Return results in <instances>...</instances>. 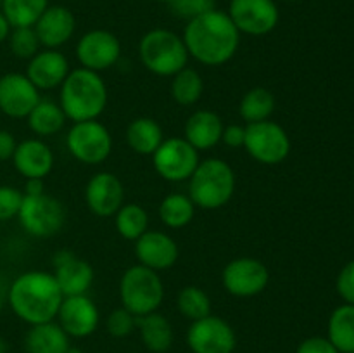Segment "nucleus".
<instances>
[{
	"mask_svg": "<svg viewBox=\"0 0 354 353\" xmlns=\"http://www.w3.org/2000/svg\"><path fill=\"white\" fill-rule=\"evenodd\" d=\"M182 38L190 57L204 66L227 64L241 45V31L220 9L187 21Z\"/></svg>",
	"mask_w": 354,
	"mask_h": 353,
	"instance_id": "f257e3e1",
	"label": "nucleus"
},
{
	"mask_svg": "<svg viewBox=\"0 0 354 353\" xmlns=\"http://www.w3.org/2000/svg\"><path fill=\"white\" fill-rule=\"evenodd\" d=\"M64 294L55 282L54 273L28 270L12 280L7 293L10 310L28 325L55 320Z\"/></svg>",
	"mask_w": 354,
	"mask_h": 353,
	"instance_id": "f03ea898",
	"label": "nucleus"
},
{
	"mask_svg": "<svg viewBox=\"0 0 354 353\" xmlns=\"http://www.w3.org/2000/svg\"><path fill=\"white\" fill-rule=\"evenodd\" d=\"M107 85L100 73L85 68L69 71L59 87V106L73 123L97 120L107 107Z\"/></svg>",
	"mask_w": 354,
	"mask_h": 353,
	"instance_id": "7ed1b4c3",
	"label": "nucleus"
},
{
	"mask_svg": "<svg viewBox=\"0 0 354 353\" xmlns=\"http://www.w3.org/2000/svg\"><path fill=\"white\" fill-rule=\"evenodd\" d=\"M235 192V172L225 159H201L189 179V197L201 210H220Z\"/></svg>",
	"mask_w": 354,
	"mask_h": 353,
	"instance_id": "20e7f679",
	"label": "nucleus"
},
{
	"mask_svg": "<svg viewBox=\"0 0 354 353\" xmlns=\"http://www.w3.org/2000/svg\"><path fill=\"white\" fill-rule=\"evenodd\" d=\"M138 57L152 75L171 78L189 66L190 55L182 35L166 28H154L140 38Z\"/></svg>",
	"mask_w": 354,
	"mask_h": 353,
	"instance_id": "39448f33",
	"label": "nucleus"
},
{
	"mask_svg": "<svg viewBox=\"0 0 354 353\" xmlns=\"http://www.w3.org/2000/svg\"><path fill=\"white\" fill-rule=\"evenodd\" d=\"M121 307L127 308L135 317L158 311L165 300V282L156 270L147 266L131 265L124 270L120 280Z\"/></svg>",
	"mask_w": 354,
	"mask_h": 353,
	"instance_id": "423d86ee",
	"label": "nucleus"
},
{
	"mask_svg": "<svg viewBox=\"0 0 354 353\" xmlns=\"http://www.w3.org/2000/svg\"><path fill=\"white\" fill-rule=\"evenodd\" d=\"M244 149L261 165H280L290 154V137L286 128L277 121H258L245 125Z\"/></svg>",
	"mask_w": 354,
	"mask_h": 353,
	"instance_id": "0eeeda50",
	"label": "nucleus"
},
{
	"mask_svg": "<svg viewBox=\"0 0 354 353\" xmlns=\"http://www.w3.org/2000/svg\"><path fill=\"white\" fill-rule=\"evenodd\" d=\"M66 147L76 161L100 165L113 152V135L100 121H78L66 134Z\"/></svg>",
	"mask_w": 354,
	"mask_h": 353,
	"instance_id": "6e6552de",
	"label": "nucleus"
},
{
	"mask_svg": "<svg viewBox=\"0 0 354 353\" xmlns=\"http://www.w3.org/2000/svg\"><path fill=\"white\" fill-rule=\"evenodd\" d=\"M21 227L33 237H52L66 224V210L57 197L50 194L24 196L17 213Z\"/></svg>",
	"mask_w": 354,
	"mask_h": 353,
	"instance_id": "1a4fd4ad",
	"label": "nucleus"
},
{
	"mask_svg": "<svg viewBox=\"0 0 354 353\" xmlns=\"http://www.w3.org/2000/svg\"><path fill=\"white\" fill-rule=\"evenodd\" d=\"M199 151L183 137H169L152 154L156 173L166 182H185L199 165Z\"/></svg>",
	"mask_w": 354,
	"mask_h": 353,
	"instance_id": "9d476101",
	"label": "nucleus"
},
{
	"mask_svg": "<svg viewBox=\"0 0 354 353\" xmlns=\"http://www.w3.org/2000/svg\"><path fill=\"white\" fill-rule=\"evenodd\" d=\"M270 282L268 266L252 256H241L225 265L221 284L235 298H252L261 294Z\"/></svg>",
	"mask_w": 354,
	"mask_h": 353,
	"instance_id": "9b49d317",
	"label": "nucleus"
},
{
	"mask_svg": "<svg viewBox=\"0 0 354 353\" xmlns=\"http://www.w3.org/2000/svg\"><path fill=\"white\" fill-rule=\"evenodd\" d=\"M185 341L192 353H234L237 336L225 318L209 314L190 322Z\"/></svg>",
	"mask_w": 354,
	"mask_h": 353,
	"instance_id": "f8f14e48",
	"label": "nucleus"
},
{
	"mask_svg": "<svg viewBox=\"0 0 354 353\" xmlns=\"http://www.w3.org/2000/svg\"><path fill=\"white\" fill-rule=\"evenodd\" d=\"M227 12L241 35L249 37L272 33L280 21L275 0H230Z\"/></svg>",
	"mask_w": 354,
	"mask_h": 353,
	"instance_id": "ddd939ff",
	"label": "nucleus"
},
{
	"mask_svg": "<svg viewBox=\"0 0 354 353\" xmlns=\"http://www.w3.org/2000/svg\"><path fill=\"white\" fill-rule=\"evenodd\" d=\"M121 57V42L113 31L90 30L80 37L76 44V59L80 68L102 73L113 68Z\"/></svg>",
	"mask_w": 354,
	"mask_h": 353,
	"instance_id": "4468645a",
	"label": "nucleus"
},
{
	"mask_svg": "<svg viewBox=\"0 0 354 353\" xmlns=\"http://www.w3.org/2000/svg\"><path fill=\"white\" fill-rule=\"evenodd\" d=\"M55 322L64 329L69 338L83 339L97 331L100 322V311L95 301L88 294L64 296L59 307Z\"/></svg>",
	"mask_w": 354,
	"mask_h": 353,
	"instance_id": "2eb2a0df",
	"label": "nucleus"
},
{
	"mask_svg": "<svg viewBox=\"0 0 354 353\" xmlns=\"http://www.w3.org/2000/svg\"><path fill=\"white\" fill-rule=\"evenodd\" d=\"M40 99V90L24 73H6L0 76V111L6 116L24 120Z\"/></svg>",
	"mask_w": 354,
	"mask_h": 353,
	"instance_id": "dca6fc26",
	"label": "nucleus"
},
{
	"mask_svg": "<svg viewBox=\"0 0 354 353\" xmlns=\"http://www.w3.org/2000/svg\"><path fill=\"white\" fill-rule=\"evenodd\" d=\"M52 263H54L55 282L64 296H80L88 293L95 273L93 266L86 260L78 258L75 253L61 249L52 256Z\"/></svg>",
	"mask_w": 354,
	"mask_h": 353,
	"instance_id": "f3484780",
	"label": "nucleus"
},
{
	"mask_svg": "<svg viewBox=\"0 0 354 353\" xmlns=\"http://www.w3.org/2000/svg\"><path fill=\"white\" fill-rule=\"evenodd\" d=\"M85 203L95 217H114L124 204L123 183L111 172L95 173L85 187Z\"/></svg>",
	"mask_w": 354,
	"mask_h": 353,
	"instance_id": "a211bd4d",
	"label": "nucleus"
},
{
	"mask_svg": "<svg viewBox=\"0 0 354 353\" xmlns=\"http://www.w3.org/2000/svg\"><path fill=\"white\" fill-rule=\"evenodd\" d=\"M135 255L140 265L162 272L175 265L180 249L175 239L166 232L147 230L135 241Z\"/></svg>",
	"mask_w": 354,
	"mask_h": 353,
	"instance_id": "6ab92c4d",
	"label": "nucleus"
},
{
	"mask_svg": "<svg viewBox=\"0 0 354 353\" xmlns=\"http://www.w3.org/2000/svg\"><path fill=\"white\" fill-rule=\"evenodd\" d=\"M69 71L68 57L59 48H41L28 61L24 75L41 92L61 87Z\"/></svg>",
	"mask_w": 354,
	"mask_h": 353,
	"instance_id": "aec40b11",
	"label": "nucleus"
},
{
	"mask_svg": "<svg viewBox=\"0 0 354 353\" xmlns=\"http://www.w3.org/2000/svg\"><path fill=\"white\" fill-rule=\"evenodd\" d=\"M54 152L41 138H26L17 142L12 154L14 168L24 179H45L54 168Z\"/></svg>",
	"mask_w": 354,
	"mask_h": 353,
	"instance_id": "412c9836",
	"label": "nucleus"
},
{
	"mask_svg": "<svg viewBox=\"0 0 354 353\" xmlns=\"http://www.w3.org/2000/svg\"><path fill=\"white\" fill-rule=\"evenodd\" d=\"M33 28L37 31L41 47L61 48L75 35V14L64 6H48Z\"/></svg>",
	"mask_w": 354,
	"mask_h": 353,
	"instance_id": "4be33fe9",
	"label": "nucleus"
},
{
	"mask_svg": "<svg viewBox=\"0 0 354 353\" xmlns=\"http://www.w3.org/2000/svg\"><path fill=\"white\" fill-rule=\"evenodd\" d=\"M223 120L218 113L211 109L194 111L185 121L183 127V138L197 151H211L221 144V134H223Z\"/></svg>",
	"mask_w": 354,
	"mask_h": 353,
	"instance_id": "5701e85b",
	"label": "nucleus"
},
{
	"mask_svg": "<svg viewBox=\"0 0 354 353\" xmlns=\"http://www.w3.org/2000/svg\"><path fill=\"white\" fill-rule=\"evenodd\" d=\"M69 336L55 320L30 325L24 336L26 353H66L71 346Z\"/></svg>",
	"mask_w": 354,
	"mask_h": 353,
	"instance_id": "b1692460",
	"label": "nucleus"
},
{
	"mask_svg": "<svg viewBox=\"0 0 354 353\" xmlns=\"http://www.w3.org/2000/svg\"><path fill=\"white\" fill-rule=\"evenodd\" d=\"M137 327L145 348L152 353H165L173 345L171 322L159 311L137 317Z\"/></svg>",
	"mask_w": 354,
	"mask_h": 353,
	"instance_id": "393cba45",
	"label": "nucleus"
},
{
	"mask_svg": "<svg viewBox=\"0 0 354 353\" xmlns=\"http://www.w3.org/2000/svg\"><path fill=\"white\" fill-rule=\"evenodd\" d=\"M165 141L162 128L154 118H135L127 128V144L140 156H152Z\"/></svg>",
	"mask_w": 354,
	"mask_h": 353,
	"instance_id": "a878e982",
	"label": "nucleus"
},
{
	"mask_svg": "<svg viewBox=\"0 0 354 353\" xmlns=\"http://www.w3.org/2000/svg\"><path fill=\"white\" fill-rule=\"evenodd\" d=\"M28 127L30 130L37 135L38 138L41 137H52V135L59 134L66 125V114L59 102L48 99H40V102L33 107L30 114H28Z\"/></svg>",
	"mask_w": 354,
	"mask_h": 353,
	"instance_id": "bb28decb",
	"label": "nucleus"
},
{
	"mask_svg": "<svg viewBox=\"0 0 354 353\" xmlns=\"http://www.w3.org/2000/svg\"><path fill=\"white\" fill-rule=\"evenodd\" d=\"M328 336L339 353H354V305L344 303L335 308L328 318Z\"/></svg>",
	"mask_w": 354,
	"mask_h": 353,
	"instance_id": "cd10ccee",
	"label": "nucleus"
},
{
	"mask_svg": "<svg viewBox=\"0 0 354 353\" xmlns=\"http://www.w3.org/2000/svg\"><path fill=\"white\" fill-rule=\"evenodd\" d=\"M275 96L265 87H254L242 96L239 102V114L245 125L258 123L272 118L275 113Z\"/></svg>",
	"mask_w": 354,
	"mask_h": 353,
	"instance_id": "c85d7f7f",
	"label": "nucleus"
},
{
	"mask_svg": "<svg viewBox=\"0 0 354 353\" xmlns=\"http://www.w3.org/2000/svg\"><path fill=\"white\" fill-rule=\"evenodd\" d=\"M158 213L168 228H183L192 221L196 215V204L192 203L189 194L173 192L159 203Z\"/></svg>",
	"mask_w": 354,
	"mask_h": 353,
	"instance_id": "c756f323",
	"label": "nucleus"
},
{
	"mask_svg": "<svg viewBox=\"0 0 354 353\" xmlns=\"http://www.w3.org/2000/svg\"><path fill=\"white\" fill-rule=\"evenodd\" d=\"M48 6V0H2L0 10L10 28H28L37 24Z\"/></svg>",
	"mask_w": 354,
	"mask_h": 353,
	"instance_id": "7c9ffc66",
	"label": "nucleus"
},
{
	"mask_svg": "<svg viewBox=\"0 0 354 353\" xmlns=\"http://www.w3.org/2000/svg\"><path fill=\"white\" fill-rule=\"evenodd\" d=\"M204 93V80L201 73L194 68H183L171 76V97L180 106H194Z\"/></svg>",
	"mask_w": 354,
	"mask_h": 353,
	"instance_id": "2f4dec72",
	"label": "nucleus"
},
{
	"mask_svg": "<svg viewBox=\"0 0 354 353\" xmlns=\"http://www.w3.org/2000/svg\"><path fill=\"white\" fill-rule=\"evenodd\" d=\"M114 225L121 237L135 242L149 230V213L140 204H123L114 215Z\"/></svg>",
	"mask_w": 354,
	"mask_h": 353,
	"instance_id": "473e14b6",
	"label": "nucleus"
},
{
	"mask_svg": "<svg viewBox=\"0 0 354 353\" xmlns=\"http://www.w3.org/2000/svg\"><path fill=\"white\" fill-rule=\"evenodd\" d=\"M176 307H178L180 314L190 322L199 320V318L207 317L211 314L209 296L199 286L183 287L178 293V298H176Z\"/></svg>",
	"mask_w": 354,
	"mask_h": 353,
	"instance_id": "72a5a7b5",
	"label": "nucleus"
},
{
	"mask_svg": "<svg viewBox=\"0 0 354 353\" xmlns=\"http://www.w3.org/2000/svg\"><path fill=\"white\" fill-rule=\"evenodd\" d=\"M7 42H9L10 52L17 59H26V61H30L38 51H41V44L38 40V35L33 26L12 28Z\"/></svg>",
	"mask_w": 354,
	"mask_h": 353,
	"instance_id": "f704fd0d",
	"label": "nucleus"
},
{
	"mask_svg": "<svg viewBox=\"0 0 354 353\" xmlns=\"http://www.w3.org/2000/svg\"><path fill=\"white\" fill-rule=\"evenodd\" d=\"M169 9L180 19L190 21L216 9V0H175L169 3Z\"/></svg>",
	"mask_w": 354,
	"mask_h": 353,
	"instance_id": "c9c22d12",
	"label": "nucleus"
},
{
	"mask_svg": "<svg viewBox=\"0 0 354 353\" xmlns=\"http://www.w3.org/2000/svg\"><path fill=\"white\" fill-rule=\"evenodd\" d=\"M107 332H109L113 338H127L133 332V329L137 327V317L133 314L127 310V308L120 307L116 310H113L107 317Z\"/></svg>",
	"mask_w": 354,
	"mask_h": 353,
	"instance_id": "e433bc0d",
	"label": "nucleus"
},
{
	"mask_svg": "<svg viewBox=\"0 0 354 353\" xmlns=\"http://www.w3.org/2000/svg\"><path fill=\"white\" fill-rule=\"evenodd\" d=\"M23 190L12 185H0V221H9L17 218L21 203H23Z\"/></svg>",
	"mask_w": 354,
	"mask_h": 353,
	"instance_id": "4c0bfd02",
	"label": "nucleus"
},
{
	"mask_svg": "<svg viewBox=\"0 0 354 353\" xmlns=\"http://www.w3.org/2000/svg\"><path fill=\"white\" fill-rule=\"evenodd\" d=\"M335 289L346 303L354 305V260L342 266L335 280Z\"/></svg>",
	"mask_w": 354,
	"mask_h": 353,
	"instance_id": "58836bf2",
	"label": "nucleus"
},
{
	"mask_svg": "<svg viewBox=\"0 0 354 353\" xmlns=\"http://www.w3.org/2000/svg\"><path fill=\"white\" fill-rule=\"evenodd\" d=\"M296 353H339V350L332 345V341L324 336H311L299 343Z\"/></svg>",
	"mask_w": 354,
	"mask_h": 353,
	"instance_id": "ea45409f",
	"label": "nucleus"
},
{
	"mask_svg": "<svg viewBox=\"0 0 354 353\" xmlns=\"http://www.w3.org/2000/svg\"><path fill=\"white\" fill-rule=\"evenodd\" d=\"M244 138H245V127L242 125H227L221 134V142L228 147H244Z\"/></svg>",
	"mask_w": 354,
	"mask_h": 353,
	"instance_id": "a19ab883",
	"label": "nucleus"
},
{
	"mask_svg": "<svg viewBox=\"0 0 354 353\" xmlns=\"http://www.w3.org/2000/svg\"><path fill=\"white\" fill-rule=\"evenodd\" d=\"M16 138L9 130L0 128V161H9L12 159L14 151H16Z\"/></svg>",
	"mask_w": 354,
	"mask_h": 353,
	"instance_id": "79ce46f5",
	"label": "nucleus"
},
{
	"mask_svg": "<svg viewBox=\"0 0 354 353\" xmlns=\"http://www.w3.org/2000/svg\"><path fill=\"white\" fill-rule=\"evenodd\" d=\"M45 192L44 179H26V183H24L23 194L24 196H38V194Z\"/></svg>",
	"mask_w": 354,
	"mask_h": 353,
	"instance_id": "37998d69",
	"label": "nucleus"
},
{
	"mask_svg": "<svg viewBox=\"0 0 354 353\" xmlns=\"http://www.w3.org/2000/svg\"><path fill=\"white\" fill-rule=\"evenodd\" d=\"M10 24L9 21L6 19V16H3V12L0 10V44H3V42H7V38H9L10 35Z\"/></svg>",
	"mask_w": 354,
	"mask_h": 353,
	"instance_id": "c03bdc74",
	"label": "nucleus"
},
{
	"mask_svg": "<svg viewBox=\"0 0 354 353\" xmlns=\"http://www.w3.org/2000/svg\"><path fill=\"white\" fill-rule=\"evenodd\" d=\"M66 353H83V350H80L78 348V346H69V348H68V352H66Z\"/></svg>",
	"mask_w": 354,
	"mask_h": 353,
	"instance_id": "a18cd8bd",
	"label": "nucleus"
},
{
	"mask_svg": "<svg viewBox=\"0 0 354 353\" xmlns=\"http://www.w3.org/2000/svg\"><path fill=\"white\" fill-rule=\"evenodd\" d=\"M2 308H3V298L2 294H0V314H2Z\"/></svg>",
	"mask_w": 354,
	"mask_h": 353,
	"instance_id": "49530a36",
	"label": "nucleus"
},
{
	"mask_svg": "<svg viewBox=\"0 0 354 353\" xmlns=\"http://www.w3.org/2000/svg\"><path fill=\"white\" fill-rule=\"evenodd\" d=\"M158 2H162V3H168V6H169V3H171V2H175V0H158Z\"/></svg>",
	"mask_w": 354,
	"mask_h": 353,
	"instance_id": "de8ad7c7",
	"label": "nucleus"
},
{
	"mask_svg": "<svg viewBox=\"0 0 354 353\" xmlns=\"http://www.w3.org/2000/svg\"><path fill=\"white\" fill-rule=\"evenodd\" d=\"M283 2H289V3H294V2H299V0H283Z\"/></svg>",
	"mask_w": 354,
	"mask_h": 353,
	"instance_id": "09e8293b",
	"label": "nucleus"
},
{
	"mask_svg": "<svg viewBox=\"0 0 354 353\" xmlns=\"http://www.w3.org/2000/svg\"><path fill=\"white\" fill-rule=\"evenodd\" d=\"M0 6H2V0H0Z\"/></svg>",
	"mask_w": 354,
	"mask_h": 353,
	"instance_id": "8fccbe9b",
	"label": "nucleus"
},
{
	"mask_svg": "<svg viewBox=\"0 0 354 353\" xmlns=\"http://www.w3.org/2000/svg\"><path fill=\"white\" fill-rule=\"evenodd\" d=\"M0 116H2V111H0Z\"/></svg>",
	"mask_w": 354,
	"mask_h": 353,
	"instance_id": "3c124183",
	"label": "nucleus"
}]
</instances>
